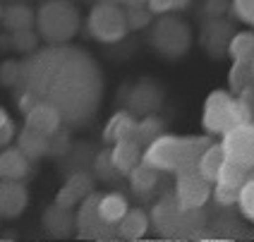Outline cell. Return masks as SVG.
I'll return each mask as SVG.
<instances>
[{"instance_id": "cell-1", "label": "cell", "mask_w": 254, "mask_h": 242, "mask_svg": "<svg viewBox=\"0 0 254 242\" xmlns=\"http://www.w3.org/2000/svg\"><path fill=\"white\" fill-rule=\"evenodd\" d=\"M17 89L56 106L67 127H79L99 113L103 74L84 48L60 43L39 48L22 60Z\"/></svg>"}, {"instance_id": "cell-2", "label": "cell", "mask_w": 254, "mask_h": 242, "mask_svg": "<svg viewBox=\"0 0 254 242\" xmlns=\"http://www.w3.org/2000/svg\"><path fill=\"white\" fill-rule=\"evenodd\" d=\"M211 144L209 137H175V134H161L144 149V161L163 173H185L199 171V158Z\"/></svg>"}, {"instance_id": "cell-3", "label": "cell", "mask_w": 254, "mask_h": 242, "mask_svg": "<svg viewBox=\"0 0 254 242\" xmlns=\"http://www.w3.org/2000/svg\"><path fill=\"white\" fill-rule=\"evenodd\" d=\"M254 113L247 106V101L235 96L233 91L216 89L209 94V99L204 103V115H201V127L206 129V134L223 137L228 129L252 122Z\"/></svg>"}, {"instance_id": "cell-4", "label": "cell", "mask_w": 254, "mask_h": 242, "mask_svg": "<svg viewBox=\"0 0 254 242\" xmlns=\"http://www.w3.org/2000/svg\"><path fill=\"white\" fill-rule=\"evenodd\" d=\"M79 10L70 0H46L36 10V31L39 39L48 46H60L77 36L79 31Z\"/></svg>"}, {"instance_id": "cell-5", "label": "cell", "mask_w": 254, "mask_h": 242, "mask_svg": "<svg viewBox=\"0 0 254 242\" xmlns=\"http://www.w3.org/2000/svg\"><path fill=\"white\" fill-rule=\"evenodd\" d=\"M151 46L166 60H178L187 56L192 46V29L175 14H158V22L151 29Z\"/></svg>"}, {"instance_id": "cell-6", "label": "cell", "mask_w": 254, "mask_h": 242, "mask_svg": "<svg viewBox=\"0 0 254 242\" xmlns=\"http://www.w3.org/2000/svg\"><path fill=\"white\" fill-rule=\"evenodd\" d=\"M86 29H89L91 39H96L99 43L123 41L129 31L125 7L113 0H101L91 7L89 19H86Z\"/></svg>"}, {"instance_id": "cell-7", "label": "cell", "mask_w": 254, "mask_h": 242, "mask_svg": "<svg viewBox=\"0 0 254 242\" xmlns=\"http://www.w3.org/2000/svg\"><path fill=\"white\" fill-rule=\"evenodd\" d=\"M99 199L101 194L94 189L84 201H79V209L74 214V223H77V233L79 238H91V240H111L118 233H113L115 226L106 223L99 214Z\"/></svg>"}, {"instance_id": "cell-8", "label": "cell", "mask_w": 254, "mask_h": 242, "mask_svg": "<svg viewBox=\"0 0 254 242\" xmlns=\"http://www.w3.org/2000/svg\"><path fill=\"white\" fill-rule=\"evenodd\" d=\"M178 182H175V197L180 201L185 211H194L201 209L209 197L213 194V182H209L199 171H185L175 175Z\"/></svg>"}, {"instance_id": "cell-9", "label": "cell", "mask_w": 254, "mask_h": 242, "mask_svg": "<svg viewBox=\"0 0 254 242\" xmlns=\"http://www.w3.org/2000/svg\"><path fill=\"white\" fill-rule=\"evenodd\" d=\"M221 144H223L228 161L240 163V166L250 168V171L254 168V120L228 129L223 134V139H221Z\"/></svg>"}, {"instance_id": "cell-10", "label": "cell", "mask_w": 254, "mask_h": 242, "mask_svg": "<svg viewBox=\"0 0 254 242\" xmlns=\"http://www.w3.org/2000/svg\"><path fill=\"white\" fill-rule=\"evenodd\" d=\"M163 103V91L161 86L156 84L154 79H141L134 84V89L129 91L127 96V111L134 115H149V113H156Z\"/></svg>"}, {"instance_id": "cell-11", "label": "cell", "mask_w": 254, "mask_h": 242, "mask_svg": "<svg viewBox=\"0 0 254 242\" xmlns=\"http://www.w3.org/2000/svg\"><path fill=\"white\" fill-rule=\"evenodd\" d=\"M27 204L29 192L22 180H0V218H19Z\"/></svg>"}, {"instance_id": "cell-12", "label": "cell", "mask_w": 254, "mask_h": 242, "mask_svg": "<svg viewBox=\"0 0 254 242\" xmlns=\"http://www.w3.org/2000/svg\"><path fill=\"white\" fill-rule=\"evenodd\" d=\"M91 192H94V178L84 171H77V173H72L70 178L65 180V185L58 189L56 201L60 206L74 209V206H79V201H84Z\"/></svg>"}, {"instance_id": "cell-13", "label": "cell", "mask_w": 254, "mask_h": 242, "mask_svg": "<svg viewBox=\"0 0 254 242\" xmlns=\"http://www.w3.org/2000/svg\"><path fill=\"white\" fill-rule=\"evenodd\" d=\"M27 125L31 129H36V132H41L46 137H53L56 132L63 129V115L58 111L56 106H51V103H46V101H39L27 115Z\"/></svg>"}, {"instance_id": "cell-14", "label": "cell", "mask_w": 254, "mask_h": 242, "mask_svg": "<svg viewBox=\"0 0 254 242\" xmlns=\"http://www.w3.org/2000/svg\"><path fill=\"white\" fill-rule=\"evenodd\" d=\"M43 230L53 238H70L72 233L77 230V223H74V214L67 206H60L58 201H53L41 216Z\"/></svg>"}, {"instance_id": "cell-15", "label": "cell", "mask_w": 254, "mask_h": 242, "mask_svg": "<svg viewBox=\"0 0 254 242\" xmlns=\"http://www.w3.org/2000/svg\"><path fill=\"white\" fill-rule=\"evenodd\" d=\"M31 158L19 146L0 149V180H24L29 175Z\"/></svg>"}, {"instance_id": "cell-16", "label": "cell", "mask_w": 254, "mask_h": 242, "mask_svg": "<svg viewBox=\"0 0 254 242\" xmlns=\"http://www.w3.org/2000/svg\"><path fill=\"white\" fill-rule=\"evenodd\" d=\"M141 144L134 139V137H127V139H120V142L113 144L111 149V158H113V166L118 168L120 175H129V171L141 161Z\"/></svg>"}, {"instance_id": "cell-17", "label": "cell", "mask_w": 254, "mask_h": 242, "mask_svg": "<svg viewBox=\"0 0 254 242\" xmlns=\"http://www.w3.org/2000/svg\"><path fill=\"white\" fill-rule=\"evenodd\" d=\"M134 127H137L134 113H129L127 108L125 111H118V113L106 122V127H103V142L115 144V142H120V139L134 137Z\"/></svg>"}, {"instance_id": "cell-18", "label": "cell", "mask_w": 254, "mask_h": 242, "mask_svg": "<svg viewBox=\"0 0 254 242\" xmlns=\"http://www.w3.org/2000/svg\"><path fill=\"white\" fill-rule=\"evenodd\" d=\"M149 226H151V218L146 216V211L129 209L115 228H118V238H123V240H139L146 235Z\"/></svg>"}, {"instance_id": "cell-19", "label": "cell", "mask_w": 254, "mask_h": 242, "mask_svg": "<svg viewBox=\"0 0 254 242\" xmlns=\"http://www.w3.org/2000/svg\"><path fill=\"white\" fill-rule=\"evenodd\" d=\"M17 146H19L31 161H39V158H43L46 154H51V137H46V134H41V132H36V129H31L27 125V127L17 134Z\"/></svg>"}, {"instance_id": "cell-20", "label": "cell", "mask_w": 254, "mask_h": 242, "mask_svg": "<svg viewBox=\"0 0 254 242\" xmlns=\"http://www.w3.org/2000/svg\"><path fill=\"white\" fill-rule=\"evenodd\" d=\"M2 24L10 29V31H27V29L36 27V12L29 5L12 2L2 12Z\"/></svg>"}, {"instance_id": "cell-21", "label": "cell", "mask_w": 254, "mask_h": 242, "mask_svg": "<svg viewBox=\"0 0 254 242\" xmlns=\"http://www.w3.org/2000/svg\"><path fill=\"white\" fill-rule=\"evenodd\" d=\"M223 163H226V151H223V144L221 142H211L206 146V151L201 154L199 158V173L209 180V182H216L218 180V173L223 168Z\"/></svg>"}, {"instance_id": "cell-22", "label": "cell", "mask_w": 254, "mask_h": 242, "mask_svg": "<svg viewBox=\"0 0 254 242\" xmlns=\"http://www.w3.org/2000/svg\"><path fill=\"white\" fill-rule=\"evenodd\" d=\"M228 56L233 62H254V31H238L228 41Z\"/></svg>"}, {"instance_id": "cell-23", "label": "cell", "mask_w": 254, "mask_h": 242, "mask_svg": "<svg viewBox=\"0 0 254 242\" xmlns=\"http://www.w3.org/2000/svg\"><path fill=\"white\" fill-rule=\"evenodd\" d=\"M129 211V204L123 194H118V192H108V194H101L99 199V214L101 218L106 221V223H111V226H118L120 223V218Z\"/></svg>"}, {"instance_id": "cell-24", "label": "cell", "mask_w": 254, "mask_h": 242, "mask_svg": "<svg viewBox=\"0 0 254 242\" xmlns=\"http://www.w3.org/2000/svg\"><path fill=\"white\" fill-rule=\"evenodd\" d=\"M127 178H129V185H132V189H134L137 194H149V192L158 185V171H156L154 166H149L144 158L129 171Z\"/></svg>"}, {"instance_id": "cell-25", "label": "cell", "mask_w": 254, "mask_h": 242, "mask_svg": "<svg viewBox=\"0 0 254 242\" xmlns=\"http://www.w3.org/2000/svg\"><path fill=\"white\" fill-rule=\"evenodd\" d=\"M163 134V120L158 118L156 113L141 115L137 120V127H134V139L141 144V146H149L154 142L156 137Z\"/></svg>"}, {"instance_id": "cell-26", "label": "cell", "mask_w": 254, "mask_h": 242, "mask_svg": "<svg viewBox=\"0 0 254 242\" xmlns=\"http://www.w3.org/2000/svg\"><path fill=\"white\" fill-rule=\"evenodd\" d=\"M226 31H228V27L221 24V22H209V24H206L201 41H204V46L211 51V56H216V53L221 51V46H226V51H228L230 36H226Z\"/></svg>"}, {"instance_id": "cell-27", "label": "cell", "mask_w": 254, "mask_h": 242, "mask_svg": "<svg viewBox=\"0 0 254 242\" xmlns=\"http://www.w3.org/2000/svg\"><path fill=\"white\" fill-rule=\"evenodd\" d=\"M228 84H230V91H233L235 96H238L240 91H245L250 84H254L252 65H245V62H233L230 74H228Z\"/></svg>"}, {"instance_id": "cell-28", "label": "cell", "mask_w": 254, "mask_h": 242, "mask_svg": "<svg viewBox=\"0 0 254 242\" xmlns=\"http://www.w3.org/2000/svg\"><path fill=\"white\" fill-rule=\"evenodd\" d=\"M250 178V168H245L240 163H233V161H228L223 163V168L218 173V180L216 182H221V185H230V187H240L245 185V180Z\"/></svg>"}, {"instance_id": "cell-29", "label": "cell", "mask_w": 254, "mask_h": 242, "mask_svg": "<svg viewBox=\"0 0 254 242\" xmlns=\"http://www.w3.org/2000/svg\"><path fill=\"white\" fill-rule=\"evenodd\" d=\"M238 206H240L245 218L254 221V175H250L245 180V185L240 189V197H238Z\"/></svg>"}, {"instance_id": "cell-30", "label": "cell", "mask_w": 254, "mask_h": 242, "mask_svg": "<svg viewBox=\"0 0 254 242\" xmlns=\"http://www.w3.org/2000/svg\"><path fill=\"white\" fill-rule=\"evenodd\" d=\"M94 171H96V175L103 178V180H115V178H120L118 168L113 166L111 151H101L99 156H96V161H94Z\"/></svg>"}, {"instance_id": "cell-31", "label": "cell", "mask_w": 254, "mask_h": 242, "mask_svg": "<svg viewBox=\"0 0 254 242\" xmlns=\"http://www.w3.org/2000/svg\"><path fill=\"white\" fill-rule=\"evenodd\" d=\"M238 197H240V187L213 182V199H216V204H221V206H233V204H238Z\"/></svg>"}, {"instance_id": "cell-32", "label": "cell", "mask_w": 254, "mask_h": 242, "mask_svg": "<svg viewBox=\"0 0 254 242\" xmlns=\"http://www.w3.org/2000/svg\"><path fill=\"white\" fill-rule=\"evenodd\" d=\"M19 74H22V62H17V60L2 62V65H0V84L2 86H17Z\"/></svg>"}, {"instance_id": "cell-33", "label": "cell", "mask_w": 254, "mask_h": 242, "mask_svg": "<svg viewBox=\"0 0 254 242\" xmlns=\"http://www.w3.org/2000/svg\"><path fill=\"white\" fill-rule=\"evenodd\" d=\"M127 12V24H129V29H141L146 27L149 22H151V12H149V7H125Z\"/></svg>"}, {"instance_id": "cell-34", "label": "cell", "mask_w": 254, "mask_h": 242, "mask_svg": "<svg viewBox=\"0 0 254 242\" xmlns=\"http://www.w3.org/2000/svg\"><path fill=\"white\" fill-rule=\"evenodd\" d=\"M230 7H233V12L238 14V19L254 27V0H233Z\"/></svg>"}, {"instance_id": "cell-35", "label": "cell", "mask_w": 254, "mask_h": 242, "mask_svg": "<svg viewBox=\"0 0 254 242\" xmlns=\"http://www.w3.org/2000/svg\"><path fill=\"white\" fill-rule=\"evenodd\" d=\"M14 48L17 51H24V53H34L36 51V36H34V31L27 29V31H14Z\"/></svg>"}, {"instance_id": "cell-36", "label": "cell", "mask_w": 254, "mask_h": 242, "mask_svg": "<svg viewBox=\"0 0 254 242\" xmlns=\"http://www.w3.org/2000/svg\"><path fill=\"white\" fill-rule=\"evenodd\" d=\"M12 137H14L12 118L7 115V111H5V108H0V149L12 142Z\"/></svg>"}, {"instance_id": "cell-37", "label": "cell", "mask_w": 254, "mask_h": 242, "mask_svg": "<svg viewBox=\"0 0 254 242\" xmlns=\"http://www.w3.org/2000/svg\"><path fill=\"white\" fill-rule=\"evenodd\" d=\"M146 7L151 14H168L175 10V0H146Z\"/></svg>"}, {"instance_id": "cell-38", "label": "cell", "mask_w": 254, "mask_h": 242, "mask_svg": "<svg viewBox=\"0 0 254 242\" xmlns=\"http://www.w3.org/2000/svg\"><path fill=\"white\" fill-rule=\"evenodd\" d=\"M223 10H226V2L223 0H211L206 5V14H211V17H221L218 12H223Z\"/></svg>"}, {"instance_id": "cell-39", "label": "cell", "mask_w": 254, "mask_h": 242, "mask_svg": "<svg viewBox=\"0 0 254 242\" xmlns=\"http://www.w3.org/2000/svg\"><path fill=\"white\" fill-rule=\"evenodd\" d=\"M118 5H123V7H141V5H146V0H113Z\"/></svg>"}, {"instance_id": "cell-40", "label": "cell", "mask_w": 254, "mask_h": 242, "mask_svg": "<svg viewBox=\"0 0 254 242\" xmlns=\"http://www.w3.org/2000/svg\"><path fill=\"white\" fill-rule=\"evenodd\" d=\"M187 5H190V0H175V10H183Z\"/></svg>"}, {"instance_id": "cell-41", "label": "cell", "mask_w": 254, "mask_h": 242, "mask_svg": "<svg viewBox=\"0 0 254 242\" xmlns=\"http://www.w3.org/2000/svg\"><path fill=\"white\" fill-rule=\"evenodd\" d=\"M2 12H5V10H2V5H0V22H2Z\"/></svg>"}, {"instance_id": "cell-42", "label": "cell", "mask_w": 254, "mask_h": 242, "mask_svg": "<svg viewBox=\"0 0 254 242\" xmlns=\"http://www.w3.org/2000/svg\"><path fill=\"white\" fill-rule=\"evenodd\" d=\"M252 72H254V62H252Z\"/></svg>"}]
</instances>
